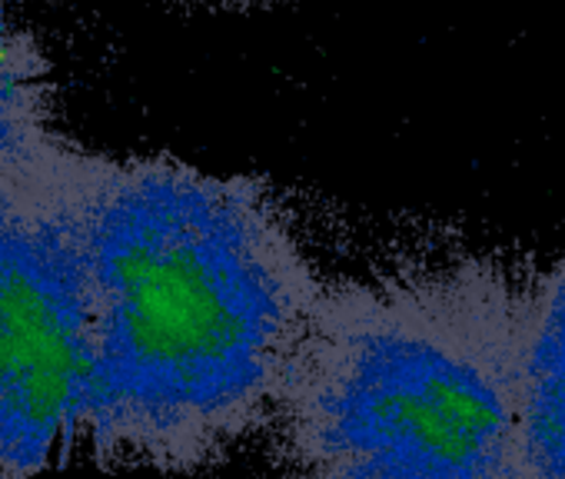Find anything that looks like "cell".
Masks as SVG:
<instances>
[{"label": "cell", "instance_id": "1", "mask_svg": "<svg viewBox=\"0 0 565 479\" xmlns=\"http://www.w3.org/2000/svg\"><path fill=\"white\" fill-rule=\"evenodd\" d=\"M84 264L94 466L186 476L266 429L327 287L266 183L90 150Z\"/></svg>", "mask_w": 565, "mask_h": 479}, {"label": "cell", "instance_id": "2", "mask_svg": "<svg viewBox=\"0 0 565 479\" xmlns=\"http://www.w3.org/2000/svg\"><path fill=\"white\" fill-rule=\"evenodd\" d=\"M525 333L492 260L327 284L266 423L279 479H529Z\"/></svg>", "mask_w": 565, "mask_h": 479}, {"label": "cell", "instance_id": "3", "mask_svg": "<svg viewBox=\"0 0 565 479\" xmlns=\"http://www.w3.org/2000/svg\"><path fill=\"white\" fill-rule=\"evenodd\" d=\"M87 163L90 150L64 140L0 187V479H44L81 453L90 386Z\"/></svg>", "mask_w": 565, "mask_h": 479}, {"label": "cell", "instance_id": "4", "mask_svg": "<svg viewBox=\"0 0 565 479\" xmlns=\"http://www.w3.org/2000/svg\"><path fill=\"white\" fill-rule=\"evenodd\" d=\"M522 433L529 479H565V251L529 280Z\"/></svg>", "mask_w": 565, "mask_h": 479}, {"label": "cell", "instance_id": "5", "mask_svg": "<svg viewBox=\"0 0 565 479\" xmlns=\"http://www.w3.org/2000/svg\"><path fill=\"white\" fill-rule=\"evenodd\" d=\"M64 140L54 127V67L0 0V187L47 160Z\"/></svg>", "mask_w": 565, "mask_h": 479}, {"label": "cell", "instance_id": "6", "mask_svg": "<svg viewBox=\"0 0 565 479\" xmlns=\"http://www.w3.org/2000/svg\"><path fill=\"white\" fill-rule=\"evenodd\" d=\"M220 4H239V0H220Z\"/></svg>", "mask_w": 565, "mask_h": 479}]
</instances>
